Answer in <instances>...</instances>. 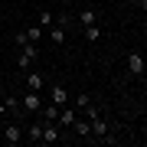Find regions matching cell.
Instances as JSON below:
<instances>
[{"label":"cell","mask_w":147,"mask_h":147,"mask_svg":"<svg viewBox=\"0 0 147 147\" xmlns=\"http://www.w3.org/2000/svg\"><path fill=\"white\" fill-rule=\"evenodd\" d=\"M88 131H92V141H108V121L101 115H95L88 121Z\"/></svg>","instance_id":"cell-3"},{"label":"cell","mask_w":147,"mask_h":147,"mask_svg":"<svg viewBox=\"0 0 147 147\" xmlns=\"http://www.w3.org/2000/svg\"><path fill=\"white\" fill-rule=\"evenodd\" d=\"M23 85H26L30 92H42V85H46V75H42V72H26V82H23Z\"/></svg>","instance_id":"cell-8"},{"label":"cell","mask_w":147,"mask_h":147,"mask_svg":"<svg viewBox=\"0 0 147 147\" xmlns=\"http://www.w3.org/2000/svg\"><path fill=\"white\" fill-rule=\"evenodd\" d=\"M72 134H79V137H92L88 121H85V118H75V121H72Z\"/></svg>","instance_id":"cell-12"},{"label":"cell","mask_w":147,"mask_h":147,"mask_svg":"<svg viewBox=\"0 0 147 147\" xmlns=\"http://www.w3.org/2000/svg\"><path fill=\"white\" fill-rule=\"evenodd\" d=\"M42 121V118H39ZM62 141V127L56 124V121H42V137H39V144H59Z\"/></svg>","instance_id":"cell-1"},{"label":"cell","mask_w":147,"mask_h":147,"mask_svg":"<svg viewBox=\"0 0 147 147\" xmlns=\"http://www.w3.org/2000/svg\"><path fill=\"white\" fill-rule=\"evenodd\" d=\"M20 108L26 111V115H39V108H42V98H39V92H30V88H26V95L20 98Z\"/></svg>","instance_id":"cell-2"},{"label":"cell","mask_w":147,"mask_h":147,"mask_svg":"<svg viewBox=\"0 0 147 147\" xmlns=\"http://www.w3.org/2000/svg\"><path fill=\"white\" fill-rule=\"evenodd\" d=\"M79 20H82V26H92V23H98V10H92V7H88V10L79 13Z\"/></svg>","instance_id":"cell-14"},{"label":"cell","mask_w":147,"mask_h":147,"mask_svg":"<svg viewBox=\"0 0 147 147\" xmlns=\"http://www.w3.org/2000/svg\"><path fill=\"white\" fill-rule=\"evenodd\" d=\"M53 23H56V16L49 13V10H42V13H39V20H36V26H42V30H49V26H53Z\"/></svg>","instance_id":"cell-17"},{"label":"cell","mask_w":147,"mask_h":147,"mask_svg":"<svg viewBox=\"0 0 147 147\" xmlns=\"http://www.w3.org/2000/svg\"><path fill=\"white\" fill-rule=\"evenodd\" d=\"M46 36L53 39L56 46H62V42H65V26H62V23H53V26L46 30Z\"/></svg>","instance_id":"cell-11"},{"label":"cell","mask_w":147,"mask_h":147,"mask_svg":"<svg viewBox=\"0 0 147 147\" xmlns=\"http://www.w3.org/2000/svg\"><path fill=\"white\" fill-rule=\"evenodd\" d=\"M144 59H141V53H131V56H127V72H131L134 75V79H144Z\"/></svg>","instance_id":"cell-5"},{"label":"cell","mask_w":147,"mask_h":147,"mask_svg":"<svg viewBox=\"0 0 147 147\" xmlns=\"http://www.w3.org/2000/svg\"><path fill=\"white\" fill-rule=\"evenodd\" d=\"M49 101L62 108L65 101H69V88H65V85H53V92H49Z\"/></svg>","instance_id":"cell-9"},{"label":"cell","mask_w":147,"mask_h":147,"mask_svg":"<svg viewBox=\"0 0 147 147\" xmlns=\"http://www.w3.org/2000/svg\"><path fill=\"white\" fill-rule=\"evenodd\" d=\"M39 137H42V121L36 118V121H33V124L26 127V131H23V141H33V144H39Z\"/></svg>","instance_id":"cell-10"},{"label":"cell","mask_w":147,"mask_h":147,"mask_svg":"<svg viewBox=\"0 0 147 147\" xmlns=\"http://www.w3.org/2000/svg\"><path fill=\"white\" fill-rule=\"evenodd\" d=\"M75 118H79V111H75V108H65V105H62V108H59V115H56V124L65 131V127H72V121H75Z\"/></svg>","instance_id":"cell-6"},{"label":"cell","mask_w":147,"mask_h":147,"mask_svg":"<svg viewBox=\"0 0 147 147\" xmlns=\"http://www.w3.org/2000/svg\"><path fill=\"white\" fill-rule=\"evenodd\" d=\"M36 56H39L36 42H23V46H20V59H16V65H20V69H30Z\"/></svg>","instance_id":"cell-4"},{"label":"cell","mask_w":147,"mask_h":147,"mask_svg":"<svg viewBox=\"0 0 147 147\" xmlns=\"http://www.w3.org/2000/svg\"><path fill=\"white\" fill-rule=\"evenodd\" d=\"M23 33H26V39H30V42H36V46H39V39L46 36V30H42V26H26Z\"/></svg>","instance_id":"cell-13"},{"label":"cell","mask_w":147,"mask_h":147,"mask_svg":"<svg viewBox=\"0 0 147 147\" xmlns=\"http://www.w3.org/2000/svg\"><path fill=\"white\" fill-rule=\"evenodd\" d=\"M0 134H3V141L10 144V147L23 141V127H16V124H3V131H0Z\"/></svg>","instance_id":"cell-7"},{"label":"cell","mask_w":147,"mask_h":147,"mask_svg":"<svg viewBox=\"0 0 147 147\" xmlns=\"http://www.w3.org/2000/svg\"><path fill=\"white\" fill-rule=\"evenodd\" d=\"M13 42H16V46H23V42H30V39H26V33L20 30V33H13Z\"/></svg>","instance_id":"cell-18"},{"label":"cell","mask_w":147,"mask_h":147,"mask_svg":"<svg viewBox=\"0 0 147 147\" xmlns=\"http://www.w3.org/2000/svg\"><path fill=\"white\" fill-rule=\"evenodd\" d=\"M88 105H92V95L88 92H79V95H75V111H85Z\"/></svg>","instance_id":"cell-16"},{"label":"cell","mask_w":147,"mask_h":147,"mask_svg":"<svg viewBox=\"0 0 147 147\" xmlns=\"http://www.w3.org/2000/svg\"><path fill=\"white\" fill-rule=\"evenodd\" d=\"M98 39H101V26H98V23L85 26V42H98Z\"/></svg>","instance_id":"cell-15"}]
</instances>
